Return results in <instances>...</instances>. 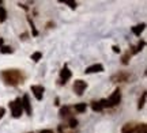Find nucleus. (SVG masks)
<instances>
[{"label":"nucleus","instance_id":"f257e3e1","mask_svg":"<svg viewBox=\"0 0 147 133\" xmlns=\"http://www.w3.org/2000/svg\"><path fill=\"white\" fill-rule=\"evenodd\" d=\"M1 78L4 80L7 84H11V86H16L23 82V76L19 71L16 69H7V71H3L1 72Z\"/></svg>","mask_w":147,"mask_h":133},{"label":"nucleus","instance_id":"f03ea898","mask_svg":"<svg viewBox=\"0 0 147 133\" xmlns=\"http://www.w3.org/2000/svg\"><path fill=\"white\" fill-rule=\"evenodd\" d=\"M10 107H11V113H12V116L15 118L21 117L22 112H23V107H22V101L18 98V99H15L14 102H11L10 103Z\"/></svg>","mask_w":147,"mask_h":133},{"label":"nucleus","instance_id":"7ed1b4c3","mask_svg":"<svg viewBox=\"0 0 147 133\" xmlns=\"http://www.w3.org/2000/svg\"><path fill=\"white\" fill-rule=\"evenodd\" d=\"M120 101H121V92H120V90H116L115 92L106 99V105H108V107L116 106V105L120 103Z\"/></svg>","mask_w":147,"mask_h":133},{"label":"nucleus","instance_id":"20e7f679","mask_svg":"<svg viewBox=\"0 0 147 133\" xmlns=\"http://www.w3.org/2000/svg\"><path fill=\"white\" fill-rule=\"evenodd\" d=\"M86 87H87V84L83 80H75V83H74V91L76 92V95H82L83 91L86 90Z\"/></svg>","mask_w":147,"mask_h":133},{"label":"nucleus","instance_id":"39448f33","mask_svg":"<svg viewBox=\"0 0 147 133\" xmlns=\"http://www.w3.org/2000/svg\"><path fill=\"white\" fill-rule=\"evenodd\" d=\"M32 91L34 94V96H36V99L41 101L42 95H44V87L42 86H32Z\"/></svg>","mask_w":147,"mask_h":133},{"label":"nucleus","instance_id":"423d86ee","mask_svg":"<svg viewBox=\"0 0 147 133\" xmlns=\"http://www.w3.org/2000/svg\"><path fill=\"white\" fill-rule=\"evenodd\" d=\"M22 107H25V110L29 116H32V103H30V99H29V95H25L23 99H22Z\"/></svg>","mask_w":147,"mask_h":133},{"label":"nucleus","instance_id":"0eeeda50","mask_svg":"<svg viewBox=\"0 0 147 133\" xmlns=\"http://www.w3.org/2000/svg\"><path fill=\"white\" fill-rule=\"evenodd\" d=\"M104 71V67L101 64H94L91 65V67H89V68H86V74H95V72H102Z\"/></svg>","mask_w":147,"mask_h":133},{"label":"nucleus","instance_id":"6e6552de","mask_svg":"<svg viewBox=\"0 0 147 133\" xmlns=\"http://www.w3.org/2000/svg\"><path fill=\"white\" fill-rule=\"evenodd\" d=\"M129 78V75L127 72H121V74H117L115 76H112V80L113 82H127V79Z\"/></svg>","mask_w":147,"mask_h":133},{"label":"nucleus","instance_id":"1a4fd4ad","mask_svg":"<svg viewBox=\"0 0 147 133\" xmlns=\"http://www.w3.org/2000/svg\"><path fill=\"white\" fill-rule=\"evenodd\" d=\"M60 78L61 80H64V83H65V80H68L71 78V71H69L67 67H64L61 71H60Z\"/></svg>","mask_w":147,"mask_h":133},{"label":"nucleus","instance_id":"9d476101","mask_svg":"<svg viewBox=\"0 0 147 133\" xmlns=\"http://www.w3.org/2000/svg\"><path fill=\"white\" fill-rule=\"evenodd\" d=\"M144 27H146V25H144V23H142V25H138V26L132 27V33H134L135 35H140V33L144 30Z\"/></svg>","mask_w":147,"mask_h":133},{"label":"nucleus","instance_id":"9b49d317","mask_svg":"<svg viewBox=\"0 0 147 133\" xmlns=\"http://www.w3.org/2000/svg\"><path fill=\"white\" fill-rule=\"evenodd\" d=\"M134 125L132 124H125L124 126H123V130H121V133H134Z\"/></svg>","mask_w":147,"mask_h":133},{"label":"nucleus","instance_id":"f8f14e48","mask_svg":"<svg viewBox=\"0 0 147 133\" xmlns=\"http://www.w3.org/2000/svg\"><path fill=\"white\" fill-rule=\"evenodd\" d=\"M86 109H87L86 103H78V105H75V112H78V113H84Z\"/></svg>","mask_w":147,"mask_h":133},{"label":"nucleus","instance_id":"ddd939ff","mask_svg":"<svg viewBox=\"0 0 147 133\" xmlns=\"http://www.w3.org/2000/svg\"><path fill=\"white\" fill-rule=\"evenodd\" d=\"M134 132H136V133H146L147 132V125H146V124H140V125H138V128L135 129Z\"/></svg>","mask_w":147,"mask_h":133},{"label":"nucleus","instance_id":"4468645a","mask_svg":"<svg viewBox=\"0 0 147 133\" xmlns=\"http://www.w3.org/2000/svg\"><path fill=\"white\" fill-rule=\"evenodd\" d=\"M144 102H146V92H143L140 99H139V103H138V109H142L144 106Z\"/></svg>","mask_w":147,"mask_h":133},{"label":"nucleus","instance_id":"2eb2a0df","mask_svg":"<svg viewBox=\"0 0 147 133\" xmlns=\"http://www.w3.org/2000/svg\"><path fill=\"white\" fill-rule=\"evenodd\" d=\"M91 107H93L94 112H101V110H102V106H101L100 102H93V103H91Z\"/></svg>","mask_w":147,"mask_h":133},{"label":"nucleus","instance_id":"dca6fc26","mask_svg":"<svg viewBox=\"0 0 147 133\" xmlns=\"http://www.w3.org/2000/svg\"><path fill=\"white\" fill-rule=\"evenodd\" d=\"M5 18H7V12H5V10L0 5V22H4Z\"/></svg>","mask_w":147,"mask_h":133},{"label":"nucleus","instance_id":"f3484780","mask_svg":"<svg viewBox=\"0 0 147 133\" xmlns=\"http://www.w3.org/2000/svg\"><path fill=\"white\" fill-rule=\"evenodd\" d=\"M144 46V41H140V42L138 43L136 48H134V50H132V53H138L139 50H142V48Z\"/></svg>","mask_w":147,"mask_h":133},{"label":"nucleus","instance_id":"a211bd4d","mask_svg":"<svg viewBox=\"0 0 147 133\" xmlns=\"http://www.w3.org/2000/svg\"><path fill=\"white\" fill-rule=\"evenodd\" d=\"M59 114L61 116V117H64V116H67L68 114V106H64L60 109V112H59Z\"/></svg>","mask_w":147,"mask_h":133},{"label":"nucleus","instance_id":"6ab92c4d","mask_svg":"<svg viewBox=\"0 0 147 133\" xmlns=\"http://www.w3.org/2000/svg\"><path fill=\"white\" fill-rule=\"evenodd\" d=\"M0 52L1 53H12V48H10V46H1Z\"/></svg>","mask_w":147,"mask_h":133},{"label":"nucleus","instance_id":"aec40b11","mask_svg":"<svg viewBox=\"0 0 147 133\" xmlns=\"http://www.w3.org/2000/svg\"><path fill=\"white\" fill-rule=\"evenodd\" d=\"M41 57H42V54L40 53V52H36V53L32 54V60H34V61H38Z\"/></svg>","mask_w":147,"mask_h":133},{"label":"nucleus","instance_id":"412c9836","mask_svg":"<svg viewBox=\"0 0 147 133\" xmlns=\"http://www.w3.org/2000/svg\"><path fill=\"white\" fill-rule=\"evenodd\" d=\"M76 125H78V121H76L75 118H71V120H69V126H71V128H75Z\"/></svg>","mask_w":147,"mask_h":133},{"label":"nucleus","instance_id":"4be33fe9","mask_svg":"<svg viewBox=\"0 0 147 133\" xmlns=\"http://www.w3.org/2000/svg\"><path fill=\"white\" fill-rule=\"evenodd\" d=\"M64 3H65V4H68L69 7H71V8H75V7H76V3H75V1H69V0H64Z\"/></svg>","mask_w":147,"mask_h":133},{"label":"nucleus","instance_id":"5701e85b","mask_svg":"<svg viewBox=\"0 0 147 133\" xmlns=\"http://www.w3.org/2000/svg\"><path fill=\"white\" fill-rule=\"evenodd\" d=\"M128 57H129V53H127L124 57H123V64H128Z\"/></svg>","mask_w":147,"mask_h":133},{"label":"nucleus","instance_id":"b1692460","mask_svg":"<svg viewBox=\"0 0 147 133\" xmlns=\"http://www.w3.org/2000/svg\"><path fill=\"white\" fill-rule=\"evenodd\" d=\"M4 113H5V110L3 109V107H0V120L3 118V116H4Z\"/></svg>","mask_w":147,"mask_h":133},{"label":"nucleus","instance_id":"393cba45","mask_svg":"<svg viewBox=\"0 0 147 133\" xmlns=\"http://www.w3.org/2000/svg\"><path fill=\"white\" fill-rule=\"evenodd\" d=\"M40 133H53V130H51V129H44V130H41Z\"/></svg>","mask_w":147,"mask_h":133},{"label":"nucleus","instance_id":"a878e982","mask_svg":"<svg viewBox=\"0 0 147 133\" xmlns=\"http://www.w3.org/2000/svg\"><path fill=\"white\" fill-rule=\"evenodd\" d=\"M113 50H115L116 53H119V52H120V49L117 48V46H113Z\"/></svg>","mask_w":147,"mask_h":133},{"label":"nucleus","instance_id":"bb28decb","mask_svg":"<svg viewBox=\"0 0 147 133\" xmlns=\"http://www.w3.org/2000/svg\"><path fill=\"white\" fill-rule=\"evenodd\" d=\"M3 45V38H0V46Z\"/></svg>","mask_w":147,"mask_h":133},{"label":"nucleus","instance_id":"cd10ccee","mask_svg":"<svg viewBox=\"0 0 147 133\" xmlns=\"http://www.w3.org/2000/svg\"><path fill=\"white\" fill-rule=\"evenodd\" d=\"M29 133H33V132H29Z\"/></svg>","mask_w":147,"mask_h":133}]
</instances>
